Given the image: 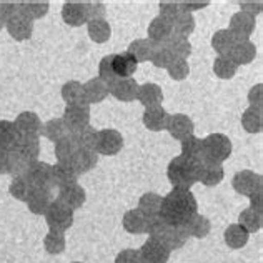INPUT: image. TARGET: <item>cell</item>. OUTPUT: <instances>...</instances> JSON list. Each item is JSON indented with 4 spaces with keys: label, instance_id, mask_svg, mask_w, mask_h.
<instances>
[{
    "label": "cell",
    "instance_id": "6da1fadb",
    "mask_svg": "<svg viewBox=\"0 0 263 263\" xmlns=\"http://www.w3.org/2000/svg\"><path fill=\"white\" fill-rule=\"evenodd\" d=\"M197 213V200L190 190L174 189L162 198L160 218L170 227H183Z\"/></svg>",
    "mask_w": 263,
    "mask_h": 263
},
{
    "label": "cell",
    "instance_id": "7a4b0ae2",
    "mask_svg": "<svg viewBox=\"0 0 263 263\" xmlns=\"http://www.w3.org/2000/svg\"><path fill=\"white\" fill-rule=\"evenodd\" d=\"M198 165L200 162L190 160V158L178 155L170 160L167 168V177L174 189L190 190L198 182Z\"/></svg>",
    "mask_w": 263,
    "mask_h": 263
},
{
    "label": "cell",
    "instance_id": "3957f363",
    "mask_svg": "<svg viewBox=\"0 0 263 263\" xmlns=\"http://www.w3.org/2000/svg\"><path fill=\"white\" fill-rule=\"evenodd\" d=\"M203 145V160L221 163L232 154V142L223 134H210L202 140Z\"/></svg>",
    "mask_w": 263,
    "mask_h": 263
},
{
    "label": "cell",
    "instance_id": "277c9868",
    "mask_svg": "<svg viewBox=\"0 0 263 263\" xmlns=\"http://www.w3.org/2000/svg\"><path fill=\"white\" fill-rule=\"evenodd\" d=\"M45 221L50 227V230L65 232L73 225V210L59 202L57 198H53V202L45 212Z\"/></svg>",
    "mask_w": 263,
    "mask_h": 263
},
{
    "label": "cell",
    "instance_id": "5b68a950",
    "mask_svg": "<svg viewBox=\"0 0 263 263\" xmlns=\"http://www.w3.org/2000/svg\"><path fill=\"white\" fill-rule=\"evenodd\" d=\"M27 182L30 183L32 189H42V190H52L53 182H52V165L45 162H33L27 167L25 175Z\"/></svg>",
    "mask_w": 263,
    "mask_h": 263
},
{
    "label": "cell",
    "instance_id": "8992f818",
    "mask_svg": "<svg viewBox=\"0 0 263 263\" xmlns=\"http://www.w3.org/2000/svg\"><path fill=\"white\" fill-rule=\"evenodd\" d=\"M123 147V137L119 130L105 128L97 134L95 152L102 155H117Z\"/></svg>",
    "mask_w": 263,
    "mask_h": 263
},
{
    "label": "cell",
    "instance_id": "52a82bcc",
    "mask_svg": "<svg viewBox=\"0 0 263 263\" xmlns=\"http://www.w3.org/2000/svg\"><path fill=\"white\" fill-rule=\"evenodd\" d=\"M12 154L15 155L17 158H20L25 163H33L39 160L40 155V142L39 137H22L18 135L13 147L10 148Z\"/></svg>",
    "mask_w": 263,
    "mask_h": 263
},
{
    "label": "cell",
    "instance_id": "ba28073f",
    "mask_svg": "<svg viewBox=\"0 0 263 263\" xmlns=\"http://www.w3.org/2000/svg\"><path fill=\"white\" fill-rule=\"evenodd\" d=\"M233 189L238 192L240 195L252 197L255 193L261 192V175L255 174L252 170H241L233 177Z\"/></svg>",
    "mask_w": 263,
    "mask_h": 263
},
{
    "label": "cell",
    "instance_id": "9c48e42d",
    "mask_svg": "<svg viewBox=\"0 0 263 263\" xmlns=\"http://www.w3.org/2000/svg\"><path fill=\"white\" fill-rule=\"evenodd\" d=\"M62 122H64L68 134L79 132L84 127L90 125V108L88 107H65Z\"/></svg>",
    "mask_w": 263,
    "mask_h": 263
},
{
    "label": "cell",
    "instance_id": "30bf717a",
    "mask_svg": "<svg viewBox=\"0 0 263 263\" xmlns=\"http://www.w3.org/2000/svg\"><path fill=\"white\" fill-rule=\"evenodd\" d=\"M138 255L142 263H167L170 250L158 240L148 238L138 250Z\"/></svg>",
    "mask_w": 263,
    "mask_h": 263
},
{
    "label": "cell",
    "instance_id": "8fae6325",
    "mask_svg": "<svg viewBox=\"0 0 263 263\" xmlns=\"http://www.w3.org/2000/svg\"><path fill=\"white\" fill-rule=\"evenodd\" d=\"M255 29V17L248 15L245 12H238L235 13L230 20V33L233 35L235 42L238 40H248V37L253 33Z\"/></svg>",
    "mask_w": 263,
    "mask_h": 263
},
{
    "label": "cell",
    "instance_id": "7c38bea8",
    "mask_svg": "<svg viewBox=\"0 0 263 263\" xmlns=\"http://www.w3.org/2000/svg\"><path fill=\"white\" fill-rule=\"evenodd\" d=\"M5 27L7 30H9L10 37L15 39V40H27L32 37V32H33V22L25 17L24 13H17V15H13L10 20H7L5 22Z\"/></svg>",
    "mask_w": 263,
    "mask_h": 263
},
{
    "label": "cell",
    "instance_id": "4fadbf2b",
    "mask_svg": "<svg viewBox=\"0 0 263 263\" xmlns=\"http://www.w3.org/2000/svg\"><path fill=\"white\" fill-rule=\"evenodd\" d=\"M168 134L175 138V140H185L193 135V130H195V125L190 117H186L183 114H175L170 115L168 125H167Z\"/></svg>",
    "mask_w": 263,
    "mask_h": 263
},
{
    "label": "cell",
    "instance_id": "5bb4252c",
    "mask_svg": "<svg viewBox=\"0 0 263 263\" xmlns=\"http://www.w3.org/2000/svg\"><path fill=\"white\" fill-rule=\"evenodd\" d=\"M57 200L64 203L65 206H68L70 210H77V209H80V206L85 203L87 193H85V190L82 189L80 185L73 183V185L62 186V189L59 190Z\"/></svg>",
    "mask_w": 263,
    "mask_h": 263
},
{
    "label": "cell",
    "instance_id": "9a60e30c",
    "mask_svg": "<svg viewBox=\"0 0 263 263\" xmlns=\"http://www.w3.org/2000/svg\"><path fill=\"white\" fill-rule=\"evenodd\" d=\"M17 128V134L22 137H40V130H42V122H40L39 115L33 112H24L17 117L13 122Z\"/></svg>",
    "mask_w": 263,
    "mask_h": 263
},
{
    "label": "cell",
    "instance_id": "2e32d148",
    "mask_svg": "<svg viewBox=\"0 0 263 263\" xmlns=\"http://www.w3.org/2000/svg\"><path fill=\"white\" fill-rule=\"evenodd\" d=\"M168 120H170V115L162 105L148 107V108H145V112H143V125L152 132L167 130Z\"/></svg>",
    "mask_w": 263,
    "mask_h": 263
},
{
    "label": "cell",
    "instance_id": "e0dca14e",
    "mask_svg": "<svg viewBox=\"0 0 263 263\" xmlns=\"http://www.w3.org/2000/svg\"><path fill=\"white\" fill-rule=\"evenodd\" d=\"M108 93H112L120 102H132L137 99L138 84L134 79H117L108 85Z\"/></svg>",
    "mask_w": 263,
    "mask_h": 263
},
{
    "label": "cell",
    "instance_id": "ac0fdd59",
    "mask_svg": "<svg viewBox=\"0 0 263 263\" xmlns=\"http://www.w3.org/2000/svg\"><path fill=\"white\" fill-rule=\"evenodd\" d=\"M53 202L52 190H42V189H32L29 197H27L25 203L29 210L35 215H45L47 209Z\"/></svg>",
    "mask_w": 263,
    "mask_h": 263
},
{
    "label": "cell",
    "instance_id": "d6986e66",
    "mask_svg": "<svg viewBox=\"0 0 263 263\" xmlns=\"http://www.w3.org/2000/svg\"><path fill=\"white\" fill-rule=\"evenodd\" d=\"M223 167L221 163L202 160L198 165V182H202L205 186H215L223 180Z\"/></svg>",
    "mask_w": 263,
    "mask_h": 263
},
{
    "label": "cell",
    "instance_id": "ffe728a7",
    "mask_svg": "<svg viewBox=\"0 0 263 263\" xmlns=\"http://www.w3.org/2000/svg\"><path fill=\"white\" fill-rule=\"evenodd\" d=\"M62 18L72 27H80L88 22L85 2H65L62 7Z\"/></svg>",
    "mask_w": 263,
    "mask_h": 263
},
{
    "label": "cell",
    "instance_id": "44dd1931",
    "mask_svg": "<svg viewBox=\"0 0 263 263\" xmlns=\"http://www.w3.org/2000/svg\"><path fill=\"white\" fill-rule=\"evenodd\" d=\"M138 62L130 53H117L112 55V68L117 79H132V75L137 72Z\"/></svg>",
    "mask_w": 263,
    "mask_h": 263
},
{
    "label": "cell",
    "instance_id": "7402d4cb",
    "mask_svg": "<svg viewBox=\"0 0 263 263\" xmlns=\"http://www.w3.org/2000/svg\"><path fill=\"white\" fill-rule=\"evenodd\" d=\"M97 162H99V154L95 150H77L73 158L68 163L72 165L77 175H84L92 168H95Z\"/></svg>",
    "mask_w": 263,
    "mask_h": 263
},
{
    "label": "cell",
    "instance_id": "603a6c76",
    "mask_svg": "<svg viewBox=\"0 0 263 263\" xmlns=\"http://www.w3.org/2000/svg\"><path fill=\"white\" fill-rule=\"evenodd\" d=\"M172 37V22L157 17L148 25V40L154 45H163Z\"/></svg>",
    "mask_w": 263,
    "mask_h": 263
},
{
    "label": "cell",
    "instance_id": "cb8c5ba5",
    "mask_svg": "<svg viewBox=\"0 0 263 263\" xmlns=\"http://www.w3.org/2000/svg\"><path fill=\"white\" fill-rule=\"evenodd\" d=\"M77 174L72 168V165L68 162H57L55 165H52V182L53 186H67V185H73L77 183Z\"/></svg>",
    "mask_w": 263,
    "mask_h": 263
},
{
    "label": "cell",
    "instance_id": "d4e9b609",
    "mask_svg": "<svg viewBox=\"0 0 263 263\" xmlns=\"http://www.w3.org/2000/svg\"><path fill=\"white\" fill-rule=\"evenodd\" d=\"M62 99L67 107H88L84 95V85L77 80H70L62 87Z\"/></svg>",
    "mask_w": 263,
    "mask_h": 263
},
{
    "label": "cell",
    "instance_id": "484cf974",
    "mask_svg": "<svg viewBox=\"0 0 263 263\" xmlns=\"http://www.w3.org/2000/svg\"><path fill=\"white\" fill-rule=\"evenodd\" d=\"M186 238H189V235H186L183 227H170L168 225L160 237L154 238V240H158L172 252V250H177V248H182L185 245Z\"/></svg>",
    "mask_w": 263,
    "mask_h": 263
},
{
    "label": "cell",
    "instance_id": "4316f807",
    "mask_svg": "<svg viewBox=\"0 0 263 263\" xmlns=\"http://www.w3.org/2000/svg\"><path fill=\"white\" fill-rule=\"evenodd\" d=\"M228 55H230L232 60L237 65H245V64H250L255 59L257 48H255V45L250 40H238V42H235V45L232 47V50Z\"/></svg>",
    "mask_w": 263,
    "mask_h": 263
},
{
    "label": "cell",
    "instance_id": "83f0119b",
    "mask_svg": "<svg viewBox=\"0 0 263 263\" xmlns=\"http://www.w3.org/2000/svg\"><path fill=\"white\" fill-rule=\"evenodd\" d=\"M137 100L140 102L142 105H145V108L157 107V105H160V102L163 100V92L157 84H143L142 87H138Z\"/></svg>",
    "mask_w": 263,
    "mask_h": 263
},
{
    "label": "cell",
    "instance_id": "f1b7e54d",
    "mask_svg": "<svg viewBox=\"0 0 263 263\" xmlns=\"http://www.w3.org/2000/svg\"><path fill=\"white\" fill-rule=\"evenodd\" d=\"M84 95H85L87 105H90V103H100L102 100L107 99L108 87L107 84H103L99 77L90 79L87 84H84Z\"/></svg>",
    "mask_w": 263,
    "mask_h": 263
},
{
    "label": "cell",
    "instance_id": "f546056e",
    "mask_svg": "<svg viewBox=\"0 0 263 263\" xmlns=\"http://www.w3.org/2000/svg\"><path fill=\"white\" fill-rule=\"evenodd\" d=\"M210 227H212L210 220L203 215H198V213L192 215L183 223L186 235H189V237H195V238H205L210 232Z\"/></svg>",
    "mask_w": 263,
    "mask_h": 263
},
{
    "label": "cell",
    "instance_id": "4dcf8cb0",
    "mask_svg": "<svg viewBox=\"0 0 263 263\" xmlns=\"http://www.w3.org/2000/svg\"><path fill=\"white\" fill-rule=\"evenodd\" d=\"M162 198L160 195L157 193H145V195L140 197L138 200V212L142 213L145 218H152V217H157L160 215V209H162Z\"/></svg>",
    "mask_w": 263,
    "mask_h": 263
},
{
    "label": "cell",
    "instance_id": "1f68e13d",
    "mask_svg": "<svg viewBox=\"0 0 263 263\" xmlns=\"http://www.w3.org/2000/svg\"><path fill=\"white\" fill-rule=\"evenodd\" d=\"M193 30H195V20H193L192 13L180 12L174 22H172V35L189 39V35H192Z\"/></svg>",
    "mask_w": 263,
    "mask_h": 263
},
{
    "label": "cell",
    "instance_id": "d6a6232c",
    "mask_svg": "<svg viewBox=\"0 0 263 263\" xmlns=\"http://www.w3.org/2000/svg\"><path fill=\"white\" fill-rule=\"evenodd\" d=\"M97 132L92 125H87L79 132H73L70 134L73 143L77 145L79 150H95L97 145Z\"/></svg>",
    "mask_w": 263,
    "mask_h": 263
},
{
    "label": "cell",
    "instance_id": "836d02e7",
    "mask_svg": "<svg viewBox=\"0 0 263 263\" xmlns=\"http://www.w3.org/2000/svg\"><path fill=\"white\" fill-rule=\"evenodd\" d=\"M241 125L248 134H260L263 128V112L261 108L248 107L241 115Z\"/></svg>",
    "mask_w": 263,
    "mask_h": 263
},
{
    "label": "cell",
    "instance_id": "e575fe53",
    "mask_svg": "<svg viewBox=\"0 0 263 263\" xmlns=\"http://www.w3.org/2000/svg\"><path fill=\"white\" fill-rule=\"evenodd\" d=\"M168 48V52L172 53L174 59H183L186 60L192 53V44L189 42V39H182L177 35H172L167 42L163 44Z\"/></svg>",
    "mask_w": 263,
    "mask_h": 263
},
{
    "label": "cell",
    "instance_id": "d590c367",
    "mask_svg": "<svg viewBox=\"0 0 263 263\" xmlns=\"http://www.w3.org/2000/svg\"><path fill=\"white\" fill-rule=\"evenodd\" d=\"M40 135H44L45 138H48V140H52V142L57 143L59 140H62V138L67 137V135H70V134H68V130L65 128L62 119H50L48 122L42 123Z\"/></svg>",
    "mask_w": 263,
    "mask_h": 263
},
{
    "label": "cell",
    "instance_id": "8d00e7d4",
    "mask_svg": "<svg viewBox=\"0 0 263 263\" xmlns=\"http://www.w3.org/2000/svg\"><path fill=\"white\" fill-rule=\"evenodd\" d=\"M248 237H250V233L238 223H233L225 230V243L230 248H243L248 241Z\"/></svg>",
    "mask_w": 263,
    "mask_h": 263
},
{
    "label": "cell",
    "instance_id": "74e56055",
    "mask_svg": "<svg viewBox=\"0 0 263 263\" xmlns=\"http://www.w3.org/2000/svg\"><path fill=\"white\" fill-rule=\"evenodd\" d=\"M122 223L123 228L128 232V233H145V227H147V218L138 210H128L125 215L122 218Z\"/></svg>",
    "mask_w": 263,
    "mask_h": 263
},
{
    "label": "cell",
    "instance_id": "f35d334b",
    "mask_svg": "<svg viewBox=\"0 0 263 263\" xmlns=\"http://www.w3.org/2000/svg\"><path fill=\"white\" fill-rule=\"evenodd\" d=\"M154 47L155 45L152 44L148 39H138V40H134V42L128 45L127 53H130L137 62H145V60H150L152 52H154Z\"/></svg>",
    "mask_w": 263,
    "mask_h": 263
},
{
    "label": "cell",
    "instance_id": "ab89813d",
    "mask_svg": "<svg viewBox=\"0 0 263 263\" xmlns=\"http://www.w3.org/2000/svg\"><path fill=\"white\" fill-rule=\"evenodd\" d=\"M182 157L190 158V160L202 162L203 160V145L202 140L192 135L189 138L182 140Z\"/></svg>",
    "mask_w": 263,
    "mask_h": 263
},
{
    "label": "cell",
    "instance_id": "60d3db41",
    "mask_svg": "<svg viewBox=\"0 0 263 263\" xmlns=\"http://www.w3.org/2000/svg\"><path fill=\"white\" fill-rule=\"evenodd\" d=\"M110 33H112V29L105 18L102 20H90L88 22V35L90 39L97 44H103L110 39Z\"/></svg>",
    "mask_w": 263,
    "mask_h": 263
},
{
    "label": "cell",
    "instance_id": "b9f144b4",
    "mask_svg": "<svg viewBox=\"0 0 263 263\" xmlns=\"http://www.w3.org/2000/svg\"><path fill=\"white\" fill-rule=\"evenodd\" d=\"M238 65L232 60L230 55H218L213 62V72L220 79H232L237 72Z\"/></svg>",
    "mask_w": 263,
    "mask_h": 263
},
{
    "label": "cell",
    "instance_id": "7bdbcfd3",
    "mask_svg": "<svg viewBox=\"0 0 263 263\" xmlns=\"http://www.w3.org/2000/svg\"><path fill=\"white\" fill-rule=\"evenodd\" d=\"M233 45H235V39L230 33V30L227 29L215 32V35L212 37V47L215 48V52L218 55H228Z\"/></svg>",
    "mask_w": 263,
    "mask_h": 263
},
{
    "label": "cell",
    "instance_id": "ee69618b",
    "mask_svg": "<svg viewBox=\"0 0 263 263\" xmlns=\"http://www.w3.org/2000/svg\"><path fill=\"white\" fill-rule=\"evenodd\" d=\"M238 225L241 228H245L248 233L252 232H258L261 228V213L253 210V209H247L240 213L238 217Z\"/></svg>",
    "mask_w": 263,
    "mask_h": 263
},
{
    "label": "cell",
    "instance_id": "f6af8a7d",
    "mask_svg": "<svg viewBox=\"0 0 263 263\" xmlns=\"http://www.w3.org/2000/svg\"><path fill=\"white\" fill-rule=\"evenodd\" d=\"M77 150V145L73 143L70 135L64 137L62 140L55 143V157H57L59 162H70Z\"/></svg>",
    "mask_w": 263,
    "mask_h": 263
},
{
    "label": "cell",
    "instance_id": "bcb514c9",
    "mask_svg": "<svg viewBox=\"0 0 263 263\" xmlns=\"http://www.w3.org/2000/svg\"><path fill=\"white\" fill-rule=\"evenodd\" d=\"M18 10L29 17L32 22L37 18H42L48 12V2H18Z\"/></svg>",
    "mask_w": 263,
    "mask_h": 263
},
{
    "label": "cell",
    "instance_id": "7dc6e473",
    "mask_svg": "<svg viewBox=\"0 0 263 263\" xmlns=\"http://www.w3.org/2000/svg\"><path fill=\"white\" fill-rule=\"evenodd\" d=\"M17 128L13 125V122L9 120H0V148L10 150L13 143L17 140Z\"/></svg>",
    "mask_w": 263,
    "mask_h": 263
},
{
    "label": "cell",
    "instance_id": "c3c4849f",
    "mask_svg": "<svg viewBox=\"0 0 263 263\" xmlns=\"http://www.w3.org/2000/svg\"><path fill=\"white\" fill-rule=\"evenodd\" d=\"M45 250L52 255H59L65 250V233L64 232H55L50 230L45 237Z\"/></svg>",
    "mask_w": 263,
    "mask_h": 263
},
{
    "label": "cell",
    "instance_id": "681fc988",
    "mask_svg": "<svg viewBox=\"0 0 263 263\" xmlns=\"http://www.w3.org/2000/svg\"><path fill=\"white\" fill-rule=\"evenodd\" d=\"M9 190H10V195H12L13 198L22 200V202H25L27 197H29L30 190H32V186H30L29 182H27V178H25V177H13Z\"/></svg>",
    "mask_w": 263,
    "mask_h": 263
},
{
    "label": "cell",
    "instance_id": "f907efd6",
    "mask_svg": "<svg viewBox=\"0 0 263 263\" xmlns=\"http://www.w3.org/2000/svg\"><path fill=\"white\" fill-rule=\"evenodd\" d=\"M150 60H152V64H154L155 67H158V68H168V65L172 64L174 57H172V53L168 52V48L165 45H155L154 52H152Z\"/></svg>",
    "mask_w": 263,
    "mask_h": 263
},
{
    "label": "cell",
    "instance_id": "816d5d0a",
    "mask_svg": "<svg viewBox=\"0 0 263 263\" xmlns=\"http://www.w3.org/2000/svg\"><path fill=\"white\" fill-rule=\"evenodd\" d=\"M189 73H190L189 62L183 59H174L172 64L168 65V75L174 80H183V79H186Z\"/></svg>",
    "mask_w": 263,
    "mask_h": 263
},
{
    "label": "cell",
    "instance_id": "f5cc1de1",
    "mask_svg": "<svg viewBox=\"0 0 263 263\" xmlns=\"http://www.w3.org/2000/svg\"><path fill=\"white\" fill-rule=\"evenodd\" d=\"M99 79L103 82V84H107V87L117 80L115 73H114V68H112V55L102 59L100 65H99Z\"/></svg>",
    "mask_w": 263,
    "mask_h": 263
},
{
    "label": "cell",
    "instance_id": "db71d44e",
    "mask_svg": "<svg viewBox=\"0 0 263 263\" xmlns=\"http://www.w3.org/2000/svg\"><path fill=\"white\" fill-rule=\"evenodd\" d=\"M168 225L160 218V215L147 218V227H145V233L150 235V238H158L165 232V228Z\"/></svg>",
    "mask_w": 263,
    "mask_h": 263
},
{
    "label": "cell",
    "instance_id": "11a10c76",
    "mask_svg": "<svg viewBox=\"0 0 263 263\" xmlns=\"http://www.w3.org/2000/svg\"><path fill=\"white\" fill-rule=\"evenodd\" d=\"M87 17L90 20H102L105 17V4L102 2H85Z\"/></svg>",
    "mask_w": 263,
    "mask_h": 263
},
{
    "label": "cell",
    "instance_id": "9f6ffc18",
    "mask_svg": "<svg viewBox=\"0 0 263 263\" xmlns=\"http://www.w3.org/2000/svg\"><path fill=\"white\" fill-rule=\"evenodd\" d=\"M160 17L168 20V22H174L175 17L180 13V7L178 2H160Z\"/></svg>",
    "mask_w": 263,
    "mask_h": 263
},
{
    "label": "cell",
    "instance_id": "6f0895ef",
    "mask_svg": "<svg viewBox=\"0 0 263 263\" xmlns=\"http://www.w3.org/2000/svg\"><path fill=\"white\" fill-rule=\"evenodd\" d=\"M18 10V4L17 2H0V18L5 24L7 20H10L13 15H17Z\"/></svg>",
    "mask_w": 263,
    "mask_h": 263
},
{
    "label": "cell",
    "instance_id": "680465c9",
    "mask_svg": "<svg viewBox=\"0 0 263 263\" xmlns=\"http://www.w3.org/2000/svg\"><path fill=\"white\" fill-rule=\"evenodd\" d=\"M115 263H142L140 261V255H138V250H122L119 255H117Z\"/></svg>",
    "mask_w": 263,
    "mask_h": 263
},
{
    "label": "cell",
    "instance_id": "91938a15",
    "mask_svg": "<svg viewBox=\"0 0 263 263\" xmlns=\"http://www.w3.org/2000/svg\"><path fill=\"white\" fill-rule=\"evenodd\" d=\"M12 160H13L12 150L0 148V174H10Z\"/></svg>",
    "mask_w": 263,
    "mask_h": 263
},
{
    "label": "cell",
    "instance_id": "94428289",
    "mask_svg": "<svg viewBox=\"0 0 263 263\" xmlns=\"http://www.w3.org/2000/svg\"><path fill=\"white\" fill-rule=\"evenodd\" d=\"M209 5L206 0H185V2H178V7H180V12H185V13H192L193 10H200L203 9V7Z\"/></svg>",
    "mask_w": 263,
    "mask_h": 263
},
{
    "label": "cell",
    "instance_id": "6125c7cd",
    "mask_svg": "<svg viewBox=\"0 0 263 263\" xmlns=\"http://www.w3.org/2000/svg\"><path fill=\"white\" fill-rule=\"evenodd\" d=\"M261 84H257L248 93V102H250V107H257L261 108Z\"/></svg>",
    "mask_w": 263,
    "mask_h": 263
},
{
    "label": "cell",
    "instance_id": "be15d7a7",
    "mask_svg": "<svg viewBox=\"0 0 263 263\" xmlns=\"http://www.w3.org/2000/svg\"><path fill=\"white\" fill-rule=\"evenodd\" d=\"M241 12L248 13V15L255 17L257 13L261 12V2H240Z\"/></svg>",
    "mask_w": 263,
    "mask_h": 263
},
{
    "label": "cell",
    "instance_id": "e7e4bbea",
    "mask_svg": "<svg viewBox=\"0 0 263 263\" xmlns=\"http://www.w3.org/2000/svg\"><path fill=\"white\" fill-rule=\"evenodd\" d=\"M250 200H252V206H250V209H253V210H257V212L261 213V192L252 195Z\"/></svg>",
    "mask_w": 263,
    "mask_h": 263
},
{
    "label": "cell",
    "instance_id": "03108f58",
    "mask_svg": "<svg viewBox=\"0 0 263 263\" xmlns=\"http://www.w3.org/2000/svg\"><path fill=\"white\" fill-rule=\"evenodd\" d=\"M4 25H5V24L2 22V18H0V30H2V27H4Z\"/></svg>",
    "mask_w": 263,
    "mask_h": 263
},
{
    "label": "cell",
    "instance_id": "003e7915",
    "mask_svg": "<svg viewBox=\"0 0 263 263\" xmlns=\"http://www.w3.org/2000/svg\"><path fill=\"white\" fill-rule=\"evenodd\" d=\"M73 263H80V261H73Z\"/></svg>",
    "mask_w": 263,
    "mask_h": 263
}]
</instances>
